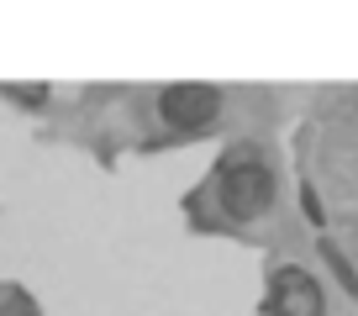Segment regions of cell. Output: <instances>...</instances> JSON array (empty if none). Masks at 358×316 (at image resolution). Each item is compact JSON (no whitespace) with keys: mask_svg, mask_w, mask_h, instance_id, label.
<instances>
[{"mask_svg":"<svg viewBox=\"0 0 358 316\" xmlns=\"http://www.w3.org/2000/svg\"><path fill=\"white\" fill-rule=\"evenodd\" d=\"M274 316H322V285L306 269L274 274Z\"/></svg>","mask_w":358,"mask_h":316,"instance_id":"3","label":"cell"},{"mask_svg":"<svg viewBox=\"0 0 358 316\" xmlns=\"http://www.w3.org/2000/svg\"><path fill=\"white\" fill-rule=\"evenodd\" d=\"M158 111H164L169 127H190V132H201V127L216 122L222 95H216L211 85H169V90L158 95Z\"/></svg>","mask_w":358,"mask_h":316,"instance_id":"2","label":"cell"},{"mask_svg":"<svg viewBox=\"0 0 358 316\" xmlns=\"http://www.w3.org/2000/svg\"><path fill=\"white\" fill-rule=\"evenodd\" d=\"M268 201H274V174L258 158V148H248V143L232 148L222 158V206L237 222H253V216L268 211Z\"/></svg>","mask_w":358,"mask_h":316,"instance_id":"1","label":"cell"}]
</instances>
